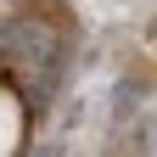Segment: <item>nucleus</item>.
<instances>
[{"label": "nucleus", "mask_w": 157, "mask_h": 157, "mask_svg": "<svg viewBox=\"0 0 157 157\" xmlns=\"http://www.w3.org/2000/svg\"><path fill=\"white\" fill-rule=\"evenodd\" d=\"M135 151H146V157H157V112H146L140 124H135Z\"/></svg>", "instance_id": "nucleus-1"}, {"label": "nucleus", "mask_w": 157, "mask_h": 157, "mask_svg": "<svg viewBox=\"0 0 157 157\" xmlns=\"http://www.w3.org/2000/svg\"><path fill=\"white\" fill-rule=\"evenodd\" d=\"M34 157H62V140H45V146H39Z\"/></svg>", "instance_id": "nucleus-2"}]
</instances>
